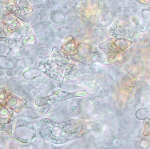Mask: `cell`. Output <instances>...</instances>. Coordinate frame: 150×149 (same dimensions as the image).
Masks as SVG:
<instances>
[{
  "mask_svg": "<svg viewBox=\"0 0 150 149\" xmlns=\"http://www.w3.org/2000/svg\"><path fill=\"white\" fill-rule=\"evenodd\" d=\"M144 132L145 136L150 135V120L148 118L144 119Z\"/></svg>",
  "mask_w": 150,
  "mask_h": 149,
  "instance_id": "cell-1",
  "label": "cell"
}]
</instances>
